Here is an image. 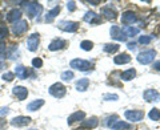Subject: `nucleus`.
I'll return each mask as SVG.
<instances>
[{"mask_svg":"<svg viewBox=\"0 0 160 130\" xmlns=\"http://www.w3.org/2000/svg\"><path fill=\"white\" fill-rule=\"evenodd\" d=\"M127 47H128L129 51H135V49H136V43H135V41H131V43H128V44H127Z\"/></svg>","mask_w":160,"mask_h":130,"instance_id":"obj_39","label":"nucleus"},{"mask_svg":"<svg viewBox=\"0 0 160 130\" xmlns=\"http://www.w3.org/2000/svg\"><path fill=\"white\" fill-rule=\"evenodd\" d=\"M29 130H38V129H29Z\"/></svg>","mask_w":160,"mask_h":130,"instance_id":"obj_46","label":"nucleus"},{"mask_svg":"<svg viewBox=\"0 0 160 130\" xmlns=\"http://www.w3.org/2000/svg\"><path fill=\"white\" fill-rule=\"evenodd\" d=\"M153 37H155L153 35H148V36H140V37H139V43L143 44V45H147V44L151 43V40H152Z\"/></svg>","mask_w":160,"mask_h":130,"instance_id":"obj_32","label":"nucleus"},{"mask_svg":"<svg viewBox=\"0 0 160 130\" xmlns=\"http://www.w3.org/2000/svg\"><path fill=\"white\" fill-rule=\"evenodd\" d=\"M104 100L106 101H116V100H119V96L118 94H104Z\"/></svg>","mask_w":160,"mask_h":130,"instance_id":"obj_35","label":"nucleus"},{"mask_svg":"<svg viewBox=\"0 0 160 130\" xmlns=\"http://www.w3.org/2000/svg\"><path fill=\"white\" fill-rule=\"evenodd\" d=\"M13 77H15V74L12 72H7V73L3 74V80H4V81H8V82H11L13 80Z\"/></svg>","mask_w":160,"mask_h":130,"instance_id":"obj_34","label":"nucleus"},{"mask_svg":"<svg viewBox=\"0 0 160 130\" xmlns=\"http://www.w3.org/2000/svg\"><path fill=\"white\" fill-rule=\"evenodd\" d=\"M12 93L18 97L19 101H23V100H26L27 96H28V91H27V88H24V86H15L12 89Z\"/></svg>","mask_w":160,"mask_h":130,"instance_id":"obj_13","label":"nucleus"},{"mask_svg":"<svg viewBox=\"0 0 160 130\" xmlns=\"http://www.w3.org/2000/svg\"><path fill=\"white\" fill-rule=\"evenodd\" d=\"M15 73H16V77L18 78L26 80L28 77V74H29V71H28L26 67H23V65H18V67L15 68Z\"/></svg>","mask_w":160,"mask_h":130,"instance_id":"obj_16","label":"nucleus"},{"mask_svg":"<svg viewBox=\"0 0 160 130\" xmlns=\"http://www.w3.org/2000/svg\"><path fill=\"white\" fill-rule=\"evenodd\" d=\"M143 98L146 101L151 102V101H160V93L155 89H147L146 92L143 93Z\"/></svg>","mask_w":160,"mask_h":130,"instance_id":"obj_10","label":"nucleus"},{"mask_svg":"<svg viewBox=\"0 0 160 130\" xmlns=\"http://www.w3.org/2000/svg\"><path fill=\"white\" fill-rule=\"evenodd\" d=\"M59 12H60V6H56L53 9H51V11H49V12L46 15V21H47V23H51L52 20L59 15Z\"/></svg>","mask_w":160,"mask_h":130,"instance_id":"obj_27","label":"nucleus"},{"mask_svg":"<svg viewBox=\"0 0 160 130\" xmlns=\"http://www.w3.org/2000/svg\"><path fill=\"white\" fill-rule=\"evenodd\" d=\"M8 58H11V60H15V58H18L19 56V49L16 45H11V48L8 49Z\"/></svg>","mask_w":160,"mask_h":130,"instance_id":"obj_28","label":"nucleus"},{"mask_svg":"<svg viewBox=\"0 0 160 130\" xmlns=\"http://www.w3.org/2000/svg\"><path fill=\"white\" fill-rule=\"evenodd\" d=\"M3 52H6V44H4L3 41H0V54H2Z\"/></svg>","mask_w":160,"mask_h":130,"instance_id":"obj_41","label":"nucleus"},{"mask_svg":"<svg viewBox=\"0 0 160 130\" xmlns=\"http://www.w3.org/2000/svg\"><path fill=\"white\" fill-rule=\"evenodd\" d=\"M119 45L118 44H106L104 45V52H107V53H116L119 51Z\"/></svg>","mask_w":160,"mask_h":130,"instance_id":"obj_29","label":"nucleus"},{"mask_svg":"<svg viewBox=\"0 0 160 130\" xmlns=\"http://www.w3.org/2000/svg\"><path fill=\"white\" fill-rule=\"evenodd\" d=\"M43 105H44V100H42V98L35 100V101H32L31 104H28L27 110H29V112H36V110H39V109L43 106Z\"/></svg>","mask_w":160,"mask_h":130,"instance_id":"obj_23","label":"nucleus"},{"mask_svg":"<svg viewBox=\"0 0 160 130\" xmlns=\"http://www.w3.org/2000/svg\"><path fill=\"white\" fill-rule=\"evenodd\" d=\"M75 130H83V129H75Z\"/></svg>","mask_w":160,"mask_h":130,"instance_id":"obj_45","label":"nucleus"},{"mask_svg":"<svg viewBox=\"0 0 160 130\" xmlns=\"http://www.w3.org/2000/svg\"><path fill=\"white\" fill-rule=\"evenodd\" d=\"M7 36H8V29H7V27L0 26V39H4V37H7Z\"/></svg>","mask_w":160,"mask_h":130,"instance_id":"obj_36","label":"nucleus"},{"mask_svg":"<svg viewBox=\"0 0 160 130\" xmlns=\"http://www.w3.org/2000/svg\"><path fill=\"white\" fill-rule=\"evenodd\" d=\"M135 76H136V71H135L133 68H131L122 73V80H124V81H131L132 78H135Z\"/></svg>","mask_w":160,"mask_h":130,"instance_id":"obj_26","label":"nucleus"},{"mask_svg":"<svg viewBox=\"0 0 160 130\" xmlns=\"http://www.w3.org/2000/svg\"><path fill=\"white\" fill-rule=\"evenodd\" d=\"M64 45H66V41L62 39H56V40H53V41L48 45V49L49 51H59V49H63Z\"/></svg>","mask_w":160,"mask_h":130,"instance_id":"obj_20","label":"nucleus"},{"mask_svg":"<svg viewBox=\"0 0 160 130\" xmlns=\"http://www.w3.org/2000/svg\"><path fill=\"white\" fill-rule=\"evenodd\" d=\"M124 116L128 121H132V122H139L144 118V113L142 110H127L124 113Z\"/></svg>","mask_w":160,"mask_h":130,"instance_id":"obj_7","label":"nucleus"},{"mask_svg":"<svg viewBox=\"0 0 160 130\" xmlns=\"http://www.w3.org/2000/svg\"><path fill=\"white\" fill-rule=\"evenodd\" d=\"M67 8H68V11L73 12L75 9H76V4H75V2H68L67 3Z\"/></svg>","mask_w":160,"mask_h":130,"instance_id":"obj_38","label":"nucleus"},{"mask_svg":"<svg viewBox=\"0 0 160 130\" xmlns=\"http://www.w3.org/2000/svg\"><path fill=\"white\" fill-rule=\"evenodd\" d=\"M80 48H82L83 51H91L93 48V44H92V41H89V40H84V41L80 43Z\"/></svg>","mask_w":160,"mask_h":130,"instance_id":"obj_31","label":"nucleus"},{"mask_svg":"<svg viewBox=\"0 0 160 130\" xmlns=\"http://www.w3.org/2000/svg\"><path fill=\"white\" fill-rule=\"evenodd\" d=\"M109 33H111V37L118 40V41H126V36H124V33L122 31V28L118 27V26H112L111 29H109Z\"/></svg>","mask_w":160,"mask_h":130,"instance_id":"obj_9","label":"nucleus"},{"mask_svg":"<svg viewBox=\"0 0 160 130\" xmlns=\"http://www.w3.org/2000/svg\"><path fill=\"white\" fill-rule=\"evenodd\" d=\"M59 28L64 32H76L79 28V24L75 21H60L59 23Z\"/></svg>","mask_w":160,"mask_h":130,"instance_id":"obj_8","label":"nucleus"},{"mask_svg":"<svg viewBox=\"0 0 160 130\" xmlns=\"http://www.w3.org/2000/svg\"><path fill=\"white\" fill-rule=\"evenodd\" d=\"M84 117H86V113L84 112H75L73 114H71V116L68 117V125L78 122V121H83Z\"/></svg>","mask_w":160,"mask_h":130,"instance_id":"obj_21","label":"nucleus"},{"mask_svg":"<svg viewBox=\"0 0 160 130\" xmlns=\"http://www.w3.org/2000/svg\"><path fill=\"white\" fill-rule=\"evenodd\" d=\"M20 19H22V12H20V9H12V11H9L7 13V21L8 23H18L20 21Z\"/></svg>","mask_w":160,"mask_h":130,"instance_id":"obj_14","label":"nucleus"},{"mask_svg":"<svg viewBox=\"0 0 160 130\" xmlns=\"http://www.w3.org/2000/svg\"><path fill=\"white\" fill-rule=\"evenodd\" d=\"M88 85H89V80L88 78H80L79 81L76 82V89L79 92H86L88 89Z\"/></svg>","mask_w":160,"mask_h":130,"instance_id":"obj_25","label":"nucleus"},{"mask_svg":"<svg viewBox=\"0 0 160 130\" xmlns=\"http://www.w3.org/2000/svg\"><path fill=\"white\" fill-rule=\"evenodd\" d=\"M6 68V64H4V61H0V69Z\"/></svg>","mask_w":160,"mask_h":130,"instance_id":"obj_43","label":"nucleus"},{"mask_svg":"<svg viewBox=\"0 0 160 130\" xmlns=\"http://www.w3.org/2000/svg\"><path fill=\"white\" fill-rule=\"evenodd\" d=\"M28 29V23L26 20H20V21L15 23V26H12V33L15 36H22L24 32H27Z\"/></svg>","mask_w":160,"mask_h":130,"instance_id":"obj_5","label":"nucleus"},{"mask_svg":"<svg viewBox=\"0 0 160 130\" xmlns=\"http://www.w3.org/2000/svg\"><path fill=\"white\" fill-rule=\"evenodd\" d=\"M8 113V108H3L2 110H0V116H3V114H7Z\"/></svg>","mask_w":160,"mask_h":130,"instance_id":"obj_42","label":"nucleus"},{"mask_svg":"<svg viewBox=\"0 0 160 130\" xmlns=\"http://www.w3.org/2000/svg\"><path fill=\"white\" fill-rule=\"evenodd\" d=\"M72 78H73V72L66 71V72L62 73V80H63V81H71Z\"/></svg>","mask_w":160,"mask_h":130,"instance_id":"obj_33","label":"nucleus"},{"mask_svg":"<svg viewBox=\"0 0 160 130\" xmlns=\"http://www.w3.org/2000/svg\"><path fill=\"white\" fill-rule=\"evenodd\" d=\"M131 61V56L128 53H120L116 57H113V63L116 65H124Z\"/></svg>","mask_w":160,"mask_h":130,"instance_id":"obj_15","label":"nucleus"},{"mask_svg":"<svg viewBox=\"0 0 160 130\" xmlns=\"http://www.w3.org/2000/svg\"><path fill=\"white\" fill-rule=\"evenodd\" d=\"M32 65H33V68H42V65H43L42 58H33L32 60Z\"/></svg>","mask_w":160,"mask_h":130,"instance_id":"obj_37","label":"nucleus"},{"mask_svg":"<svg viewBox=\"0 0 160 130\" xmlns=\"http://www.w3.org/2000/svg\"><path fill=\"white\" fill-rule=\"evenodd\" d=\"M102 13H103L108 20L116 19V11H115L112 7H104V8L102 9Z\"/></svg>","mask_w":160,"mask_h":130,"instance_id":"obj_24","label":"nucleus"},{"mask_svg":"<svg viewBox=\"0 0 160 130\" xmlns=\"http://www.w3.org/2000/svg\"><path fill=\"white\" fill-rule=\"evenodd\" d=\"M39 44H40L39 33H32L31 36L28 37V40H27V48H28V51H31V52L38 51Z\"/></svg>","mask_w":160,"mask_h":130,"instance_id":"obj_6","label":"nucleus"},{"mask_svg":"<svg viewBox=\"0 0 160 130\" xmlns=\"http://www.w3.org/2000/svg\"><path fill=\"white\" fill-rule=\"evenodd\" d=\"M122 31H123V33H124V36L126 37H132V36H136L140 29L135 28V27H131V26H124L122 28Z\"/></svg>","mask_w":160,"mask_h":130,"instance_id":"obj_19","label":"nucleus"},{"mask_svg":"<svg viewBox=\"0 0 160 130\" xmlns=\"http://www.w3.org/2000/svg\"><path fill=\"white\" fill-rule=\"evenodd\" d=\"M69 65H71V68L78 69V71H80V72H87L92 68V63L87 61V60H80V58L72 60Z\"/></svg>","mask_w":160,"mask_h":130,"instance_id":"obj_3","label":"nucleus"},{"mask_svg":"<svg viewBox=\"0 0 160 130\" xmlns=\"http://www.w3.org/2000/svg\"><path fill=\"white\" fill-rule=\"evenodd\" d=\"M29 122H31V118H29V117L19 116V117H15V118L12 119V121H11V125H12V126L22 128V126H27Z\"/></svg>","mask_w":160,"mask_h":130,"instance_id":"obj_12","label":"nucleus"},{"mask_svg":"<svg viewBox=\"0 0 160 130\" xmlns=\"http://www.w3.org/2000/svg\"><path fill=\"white\" fill-rule=\"evenodd\" d=\"M4 122H6V121H4V119H3V118H0V128H3V125H4Z\"/></svg>","mask_w":160,"mask_h":130,"instance_id":"obj_44","label":"nucleus"},{"mask_svg":"<svg viewBox=\"0 0 160 130\" xmlns=\"http://www.w3.org/2000/svg\"><path fill=\"white\" fill-rule=\"evenodd\" d=\"M153 69L155 71H158V72H160V61H155L153 63Z\"/></svg>","mask_w":160,"mask_h":130,"instance_id":"obj_40","label":"nucleus"},{"mask_svg":"<svg viewBox=\"0 0 160 130\" xmlns=\"http://www.w3.org/2000/svg\"><path fill=\"white\" fill-rule=\"evenodd\" d=\"M84 21H87L89 24H98L102 21V19L99 17V15H96L95 12H87L84 15Z\"/></svg>","mask_w":160,"mask_h":130,"instance_id":"obj_17","label":"nucleus"},{"mask_svg":"<svg viewBox=\"0 0 160 130\" xmlns=\"http://www.w3.org/2000/svg\"><path fill=\"white\" fill-rule=\"evenodd\" d=\"M98 125H99V119L96 117H91V118L86 119V121H83L82 128L83 129H95Z\"/></svg>","mask_w":160,"mask_h":130,"instance_id":"obj_18","label":"nucleus"},{"mask_svg":"<svg viewBox=\"0 0 160 130\" xmlns=\"http://www.w3.org/2000/svg\"><path fill=\"white\" fill-rule=\"evenodd\" d=\"M136 15L133 13V11H126L123 15H122V21L123 24H126V26H129V24H133L136 23Z\"/></svg>","mask_w":160,"mask_h":130,"instance_id":"obj_11","label":"nucleus"},{"mask_svg":"<svg viewBox=\"0 0 160 130\" xmlns=\"http://www.w3.org/2000/svg\"><path fill=\"white\" fill-rule=\"evenodd\" d=\"M148 117L151 118L152 121H159V119H160V110H159V109H156V108L152 109V110L148 113Z\"/></svg>","mask_w":160,"mask_h":130,"instance_id":"obj_30","label":"nucleus"},{"mask_svg":"<svg viewBox=\"0 0 160 130\" xmlns=\"http://www.w3.org/2000/svg\"><path fill=\"white\" fill-rule=\"evenodd\" d=\"M155 56H156V51L153 49H148V51H144V52H140L138 54V61L143 65H147L149 63H152L155 60Z\"/></svg>","mask_w":160,"mask_h":130,"instance_id":"obj_2","label":"nucleus"},{"mask_svg":"<svg viewBox=\"0 0 160 130\" xmlns=\"http://www.w3.org/2000/svg\"><path fill=\"white\" fill-rule=\"evenodd\" d=\"M66 93H67V89L62 82H55L53 85L49 86V94H52V96L56 97V98L64 97L66 96Z\"/></svg>","mask_w":160,"mask_h":130,"instance_id":"obj_4","label":"nucleus"},{"mask_svg":"<svg viewBox=\"0 0 160 130\" xmlns=\"http://www.w3.org/2000/svg\"><path fill=\"white\" fill-rule=\"evenodd\" d=\"M23 4L26 6L27 13H28V16L31 19L39 16V15L42 13V11H43V7L40 6L38 2H28V3H23Z\"/></svg>","mask_w":160,"mask_h":130,"instance_id":"obj_1","label":"nucleus"},{"mask_svg":"<svg viewBox=\"0 0 160 130\" xmlns=\"http://www.w3.org/2000/svg\"><path fill=\"white\" fill-rule=\"evenodd\" d=\"M109 128H111L112 130H129V129H132L131 125L124 122V121H116L115 123H112Z\"/></svg>","mask_w":160,"mask_h":130,"instance_id":"obj_22","label":"nucleus"}]
</instances>
